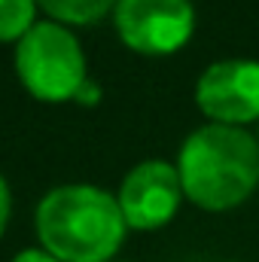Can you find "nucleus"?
Returning a JSON list of instances; mask_svg holds the SVG:
<instances>
[{
	"label": "nucleus",
	"instance_id": "obj_5",
	"mask_svg": "<svg viewBox=\"0 0 259 262\" xmlns=\"http://www.w3.org/2000/svg\"><path fill=\"white\" fill-rule=\"evenodd\" d=\"M195 101L217 125H247L259 119V61L226 58L210 64L195 85Z\"/></svg>",
	"mask_w": 259,
	"mask_h": 262
},
{
	"label": "nucleus",
	"instance_id": "obj_6",
	"mask_svg": "<svg viewBox=\"0 0 259 262\" xmlns=\"http://www.w3.org/2000/svg\"><path fill=\"white\" fill-rule=\"evenodd\" d=\"M116 198L131 229H159L180 207L183 198L180 171L162 159L140 162L125 174Z\"/></svg>",
	"mask_w": 259,
	"mask_h": 262
},
{
	"label": "nucleus",
	"instance_id": "obj_1",
	"mask_svg": "<svg viewBox=\"0 0 259 262\" xmlns=\"http://www.w3.org/2000/svg\"><path fill=\"white\" fill-rule=\"evenodd\" d=\"M119 198L92 183H64L37 204V235L61 262H107L125 238Z\"/></svg>",
	"mask_w": 259,
	"mask_h": 262
},
{
	"label": "nucleus",
	"instance_id": "obj_8",
	"mask_svg": "<svg viewBox=\"0 0 259 262\" xmlns=\"http://www.w3.org/2000/svg\"><path fill=\"white\" fill-rule=\"evenodd\" d=\"M37 0H0V40H15L34 25Z\"/></svg>",
	"mask_w": 259,
	"mask_h": 262
},
{
	"label": "nucleus",
	"instance_id": "obj_3",
	"mask_svg": "<svg viewBox=\"0 0 259 262\" xmlns=\"http://www.w3.org/2000/svg\"><path fill=\"white\" fill-rule=\"evenodd\" d=\"M15 70L21 82L46 98H73L85 82V55L79 40L58 21H34L15 46Z\"/></svg>",
	"mask_w": 259,
	"mask_h": 262
},
{
	"label": "nucleus",
	"instance_id": "obj_2",
	"mask_svg": "<svg viewBox=\"0 0 259 262\" xmlns=\"http://www.w3.org/2000/svg\"><path fill=\"white\" fill-rule=\"evenodd\" d=\"M183 195L204 210H229L259 186V140L235 125L195 128L177 159Z\"/></svg>",
	"mask_w": 259,
	"mask_h": 262
},
{
	"label": "nucleus",
	"instance_id": "obj_7",
	"mask_svg": "<svg viewBox=\"0 0 259 262\" xmlns=\"http://www.w3.org/2000/svg\"><path fill=\"white\" fill-rule=\"evenodd\" d=\"M37 3L64 21H95L119 0H37Z\"/></svg>",
	"mask_w": 259,
	"mask_h": 262
},
{
	"label": "nucleus",
	"instance_id": "obj_9",
	"mask_svg": "<svg viewBox=\"0 0 259 262\" xmlns=\"http://www.w3.org/2000/svg\"><path fill=\"white\" fill-rule=\"evenodd\" d=\"M12 262H61L55 253H49V250H40V247H25V250H18Z\"/></svg>",
	"mask_w": 259,
	"mask_h": 262
},
{
	"label": "nucleus",
	"instance_id": "obj_4",
	"mask_svg": "<svg viewBox=\"0 0 259 262\" xmlns=\"http://www.w3.org/2000/svg\"><path fill=\"white\" fill-rule=\"evenodd\" d=\"M116 28L131 49L168 55L192 37L195 9L189 0H119Z\"/></svg>",
	"mask_w": 259,
	"mask_h": 262
},
{
	"label": "nucleus",
	"instance_id": "obj_11",
	"mask_svg": "<svg viewBox=\"0 0 259 262\" xmlns=\"http://www.w3.org/2000/svg\"><path fill=\"white\" fill-rule=\"evenodd\" d=\"M6 216H9V186H6V180L0 174V232L6 226Z\"/></svg>",
	"mask_w": 259,
	"mask_h": 262
},
{
	"label": "nucleus",
	"instance_id": "obj_10",
	"mask_svg": "<svg viewBox=\"0 0 259 262\" xmlns=\"http://www.w3.org/2000/svg\"><path fill=\"white\" fill-rule=\"evenodd\" d=\"M73 98H76L79 104H89V107H92V104H98V98H101V85H98L95 79H89V76H85V82L76 89V95H73Z\"/></svg>",
	"mask_w": 259,
	"mask_h": 262
}]
</instances>
